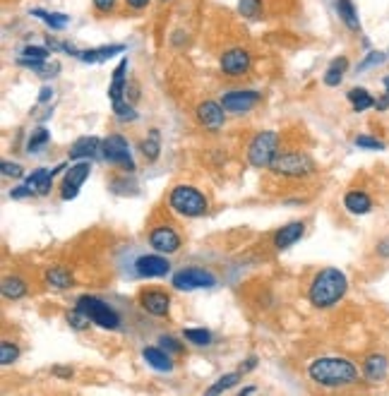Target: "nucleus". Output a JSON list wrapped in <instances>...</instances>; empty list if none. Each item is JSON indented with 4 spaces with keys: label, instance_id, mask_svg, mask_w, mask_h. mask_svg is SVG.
<instances>
[{
    "label": "nucleus",
    "instance_id": "1",
    "mask_svg": "<svg viewBox=\"0 0 389 396\" xmlns=\"http://www.w3.org/2000/svg\"><path fill=\"white\" fill-rule=\"evenodd\" d=\"M308 377L322 389H349L361 382L356 363L344 356H320L310 361Z\"/></svg>",
    "mask_w": 389,
    "mask_h": 396
},
{
    "label": "nucleus",
    "instance_id": "2",
    "mask_svg": "<svg viewBox=\"0 0 389 396\" xmlns=\"http://www.w3.org/2000/svg\"><path fill=\"white\" fill-rule=\"evenodd\" d=\"M346 291H349V276L336 267H324L310 279L308 300L317 310H329L344 300Z\"/></svg>",
    "mask_w": 389,
    "mask_h": 396
},
{
    "label": "nucleus",
    "instance_id": "3",
    "mask_svg": "<svg viewBox=\"0 0 389 396\" xmlns=\"http://www.w3.org/2000/svg\"><path fill=\"white\" fill-rule=\"evenodd\" d=\"M267 171L283 180H306L310 175L317 173V164H315V159L306 149L291 147V149H281Z\"/></svg>",
    "mask_w": 389,
    "mask_h": 396
},
{
    "label": "nucleus",
    "instance_id": "4",
    "mask_svg": "<svg viewBox=\"0 0 389 396\" xmlns=\"http://www.w3.org/2000/svg\"><path fill=\"white\" fill-rule=\"evenodd\" d=\"M168 209L173 214L183 218H199L209 212V200L199 187L181 183V185H173L171 192H168V200H166Z\"/></svg>",
    "mask_w": 389,
    "mask_h": 396
},
{
    "label": "nucleus",
    "instance_id": "5",
    "mask_svg": "<svg viewBox=\"0 0 389 396\" xmlns=\"http://www.w3.org/2000/svg\"><path fill=\"white\" fill-rule=\"evenodd\" d=\"M281 152V132L276 130H260L252 135L245 149V159L252 169H270L272 161L276 159V154Z\"/></svg>",
    "mask_w": 389,
    "mask_h": 396
},
{
    "label": "nucleus",
    "instance_id": "6",
    "mask_svg": "<svg viewBox=\"0 0 389 396\" xmlns=\"http://www.w3.org/2000/svg\"><path fill=\"white\" fill-rule=\"evenodd\" d=\"M75 307H80L84 315L92 320V325L101 327V329H106V332L120 329V315L108 303H104L101 298H97V295H89V293L80 295V298L75 300Z\"/></svg>",
    "mask_w": 389,
    "mask_h": 396
},
{
    "label": "nucleus",
    "instance_id": "7",
    "mask_svg": "<svg viewBox=\"0 0 389 396\" xmlns=\"http://www.w3.org/2000/svg\"><path fill=\"white\" fill-rule=\"evenodd\" d=\"M101 156H104V161H106V164L115 166L120 173H135V171H138V164H135V159H133L130 142L118 132L108 135V137L104 139Z\"/></svg>",
    "mask_w": 389,
    "mask_h": 396
},
{
    "label": "nucleus",
    "instance_id": "8",
    "mask_svg": "<svg viewBox=\"0 0 389 396\" xmlns=\"http://www.w3.org/2000/svg\"><path fill=\"white\" fill-rule=\"evenodd\" d=\"M171 284L176 291L214 289V286H217V276L209 272V269H202V267H185V269H181V272L173 274Z\"/></svg>",
    "mask_w": 389,
    "mask_h": 396
},
{
    "label": "nucleus",
    "instance_id": "9",
    "mask_svg": "<svg viewBox=\"0 0 389 396\" xmlns=\"http://www.w3.org/2000/svg\"><path fill=\"white\" fill-rule=\"evenodd\" d=\"M89 173H92V161L89 159L75 161V164L65 171V175H63L60 180V200L65 202L75 200V197L80 195V187L84 185V180L89 178Z\"/></svg>",
    "mask_w": 389,
    "mask_h": 396
},
{
    "label": "nucleus",
    "instance_id": "10",
    "mask_svg": "<svg viewBox=\"0 0 389 396\" xmlns=\"http://www.w3.org/2000/svg\"><path fill=\"white\" fill-rule=\"evenodd\" d=\"M194 121L207 132H222L226 125V108L222 106V101H212V98L199 101L194 106Z\"/></svg>",
    "mask_w": 389,
    "mask_h": 396
},
{
    "label": "nucleus",
    "instance_id": "11",
    "mask_svg": "<svg viewBox=\"0 0 389 396\" xmlns=\"http://www.w3.org/2000/svg\"><path fill=\"white\" fill-rule=\"evenodd\" d=\"M149 245L154 248V252L176 255L183 248V238L173 223H156L149 231Z\"/></svg>",
    "mask_w": 389,
    "mask_h": 396
},
{
    "label": "nucleus",
    "instance_id": "12",
    "mask_svg": "<svg viewBox=\"0 0 389 396\" xmlns=\"http://www.w3.org/2000/svg\"><path fill=\"white\" fill-rule=\"evenodd\" d=\"M138 303L142 310L147 312V315L151 317H168L171 315V293L164 289H154V286H149V289H142L140 295H138Z\"/></svg>",
    "mask_w": 389,
    "mask_h": 396
},
{
    "label": "nucleus",
    "instance_id": "13",
    "mask_svg": "<svg viewBox=\"0 0 389 396\" xmlns=\"http://www.w3.org/2000/svg\"><path fill=\"white\" fill-rule=\"evenodd\" d=\"M262 101V94L255 89H231L222 96V106L231 116H245Z\"/></svg>",
    "mask_w": 389,
    "mask_h": 396
},
{
    "label": "nucleus",
    "instance_id": "14",
    "mask_svg": "<svg viewBox=\"0 0 389 396\" xmlns=\"http://www.w3.org/2000/svg\"><path fill=\"white\" fill-rule=\"evenodd\" d=\"M250 65H252L250 53L245 49H240V46L224 51L222 58H219V67H222V72H224L226 77H243V75H248Z\"/></svg>",
    "mask_w": 389,
    "mask_h": 396
},
{
    "label": "nucleus",
    "instance_id": "15",
    "mask_svg": "<svg viewBox=\"0 0 389 396\" xmlns=\"http://www.w3.org/2000/svg\"><path fill=\"white\" fill-rule=\"evenodd\" d=\"M135 274L140 279H161L171 272V262L166 259V255L154 252V255H142V257L135 259Z\"/></svg>",
    "mask_w": 389,
    "mask_h": 396
},
{
    "label": "nucleus",
    "instance_id": "16",
    "mask_svg": "<svg viewBox=\"0 0 389 396\" xmlns=\"http://www.w3.org/2000/svg\"><path fill=\"white\" fill-rule=\"evenodd\" d=\"M363 379L370 384H380L387 379V372H389V361L385 353H370V356H365V361H363Z\"/></svg>",
    "mask_w": 389,
    "mask_h": 396
},
{
    "label": "nucleus",
    "instance_id": "17",
    "mask_svg": "<svg viewBox=\"0 0 389 396\" xmlns=\"http://www.w3.org/2000/svg\"><path fill=\"white\" fill-rule=\"evenodd\" d=\"M65 169V164H60L58 169H36L34 173L27 175V180H24V185L31 190V195H49L51 190H53V178L60 171Z\"/></svg>",
    "mask_w": 389,
    "mask_h": 396
},
{
    "label": "nucleus",
    "instance_id": "18",
    "mask_svg": "<svg viewBox=\"0 0 389 396\" xmlns=\"http://www.w3.org/2000/svg\"><path fill=\"white\" fill-rule=\"evenodd\" d=\"M303 236H306V221H288L286 226H281L272 236V245H274V250L281 252V250L293 248Z\"/></svg>",
    "mask_w": 389,
    "mask_h": 396
},
{
    "label": "nucleus",
    "instance_id": "19",
    "mask_svg": "<svg viewBox=\"0 0 389 396\" xmlns=\"http://www.w3.org/2000/svg\"><path fill=\"white\" fill-rule=\"evenodd\" d=\"M142 358L149 368H154L156 372H173L176 361H173V353H168L161 346H144L142 348Z\"/></svg>",
    "mask_w": 389,
    "mask_h": 396
},
{
    "label": "nucleus",
    "instance_id": "20",
    "mask_svg": "<svg viewBox=\"0 0 389 396\" xmlns=\"http://www.w3.org/2000/svg\"><path fill=\"white\" fill-rule=\"evenodd\" d=\"M101 144H104V139H99V137H80V139H75L72 142V147H70V152H67V156H70V161H82V159H94V156H99L101 154Z\"/></svg>",
    "mask_w": 389,
    "mask_h": 396
},
{
    "label": "nucleus",
    "instance_id": "21",
    "mask_svg": "<svg viewBox=\"0 0 389 396\" xmlns=\"http://www.w3.org/2000/svg\"><path fill=\"white\" fill-rule=\"evenodd\" d=\"M344 209L354 216H365L372 212V197L363 190H349L344 195Z\"/></svg>",
    "mask_w": 389,
    "mask_h": 396
},
{
    "label": "nucleus",
    "instance_id": "22",
    "mask_svg": "<svg viewBox=\"0 0 389 396\" xmlns=\"http://www.w3.org/2000/svg\"><path fill=\"white\" fill-rule=\"evenodd\" d=\"M0 293L5 300H22L29 293V284L24 276L19 274H8L0 284Z\"/></svg>",
    "mask_w": 389,
    "mask_h": 396
},
{
    "label": "nucleus",
    "instance_id": "23",
    "mask_svg": "<svg viewBox=\"0 0 389 396\" xmlns=\"http://www.w3.org/2000/svg\"><path fill=\"white\" fill-rule=\"evenodd\" d=\"M44 284L51 286V289L65 291V289H72V286H75V276H72V272L67 267H63V264H56V267L46 269Z\"/></svg>",
    "mask_w": 389,
    "mask_h": 396
},
{
    "label": "nucleus",
    "instance_id": "24",
    "mask_svg": "<svg viewBox=\"0 0 389 396\" xmlns=\"http://www.w3.org/2000/svg\"><path fill=\"white\" fill-rule=\"evenodd\" d=\"M138 149H140V154L144 156V161H147V164H154V161L161 156V139H159V130H156V128H151V130H149V135H147L144 139H140Z\"/></svg>",
    "mask_w": 389,
    "mask_h": 396
},
{
    "label": "nucleus",
    "instance_id": "25",
    "mask_svg": "<svg viewBox=\"0 0 389 396\" xmlns=\"http://www.w3.org/2000/svg\"><path fill=\"white\" fill-rule=\"evenodd\" d=\"M125 46L123 44H111V46H99V49H87V51H80V60L82 62H104L113 55L123 53Z\"/></svg>",
    "mask_w": 389,
    "mask_h": 396
},
{
    "label": "nucleus",
    "instance_id": "26",
    "mask_svg": "<svg viewBox=\"0 0 389 396\" xmlns=\"http://www.w3.org/2000/svg\"><path fill=\"white\" fill-rule=\"evenodd\" d=\"M125 85H128V58L120 60L118 67L113 70V80H111V87H108V98H111V101L123 98L125 96Z\"/></svg>",
    "mask_w": 389,
    "mask_h": 396
},
{
    "label": "nucleus",
    "instance_id": "27",
    "mask_svg": "<svg viewBox=\"0 0 389 396\" xmlns=\"http://www.w3.org/2000/svg\"><path fill=\"white\" fill-rule=\"evenodd\" d=\"M336 15H339V19L346 24V29L361 31V17L354 0H336Z\"/></svg>",
    "mask_w": 389,
    "mask_h": 396
},
{
    "label": "nucleus",
    "instance_id": "28",
    "mask_svg": "<svg viewBox=\"0 0 389 396\" xmlns=\"http://www.w3.org/2000/svg\"><path fill=\"white\" fill-rule=\"evenodd\" d=\"M346 70H349V58L346 55H339V58H334L329 62V67L324 70V85L327 87H339L341 82H344L346 77Z\"/></svg>",
    "mask_w": 389,
    "mask_h": 396
},
{
    "label": "nucleus",
    "instance_id": "29",
    "mask_svg": "<svg viewBox=\"0 0 389 396\" xmlns=\"http://www.w3.org/2000/svg\"><path fill=\"white\" fill-rule=\"evenodd\" d=\"M346 96H349V101H351V106H354L356 113L367 111V108H372V106H375V101H377V98H372V94L367 89H363V87H354V89L346 94Z\"/></svg>",
    "mask_w": 389,
    "mask_h": 396
},
{
    "label": "nucleus",
    "instance_id": "30",
    "mask_svg": "<svg viewBox=\"0 0 389 396\" xmlns=\"http://www.w3.org/2000/svg\"><path fill=\"white\" fill-rule=\"evenodd\" d=\"M31 15H34V17H39L41 22H46L51 29H56V31H63L67 24H70V17H67V15H63V12H46V10L34 8V10H31Z\"/></svg>",
    "mask_w": 389,
    "mask_h": 396
},
{
    "label": "nucleus",
    "instance_id": "31",
    "mask_svg": "<svg viewBox=\"0 0 389 396\" xmlns=\"http://www.w3.org/2000/svg\"><path fill=\"white\" fill-rule=\"evenodd\" d=\"M49 142H51V130L36 128L34 132L29 135V139H27V152L29 154H39L41 149L49 147Z\"/></svg>",
    "mask_w": 389,
    "mask_h": 396
},
{
    "label": "nucleus",
    "instance_id": "32",
    "mask_svg": "<svg viewBox=\"0 0 389 396\" xmlns=\"http://www.w3.org/2000/svg\"><path fill=\"white\" fill-rule=\"evenodd\" d=\"M128 175H133V173L113 175V178L108 180L111 192H115V195H135V192H138V183H135V180H130Z\"/></svg>",
    "mask_w": 389,
    "mask_h": 396
},
{
    "label": "nucleus",
    "instance_id": "33",
    "mask_svg": "<svg viewBox=\"0 0 389 396\" xmlns=\"http://www.w3.org/2000/svg\"><path fill=\"white\" fill-rule=\"evenodd\" d=\"M240 377H243V372H226L222 375V377L217 379V382L212 384V387L207 389V394H224V392H229V389H233L235 384L240 382Z\"/></svg>",
    "mask_w": 389,
    "mask_h": 396
},
{
    "label": "nucleus",
    "instance_id": "34",
    "mask_svg": "<svg viewBox=\"0 0 389 396\" xmlns=\"http://www.w3.org/2000/svg\"><path fill=\"white\" fill-rule=\"evenodd\" d=\"M183 338L192 346H209L212 343V332L204 329V327H190V329H183Z\"/></svg>",
    "mask_w": 389,
    "mask_h": 396
},
{
    "label": "nucleus",
    "instance_id": "35",
    "mask_svg": "<svg viewBox=\"0 0 389 396\" xmlns=\"http://www.w3.org/2000/svg\"><path fill=\"white\" fill-rule=\"evenodd\" d=\"M113 103V113L120 123H133L138 121V111L133 108V103L128 98H118V101H111Z\"/></svg>",
    "mask_w": 389,
    "mask_h": 396
},
{
    "label": "nucleus",
    "instance_id": "36",
    "mask_svg": "<svg viewBox=\"0 0 389 396\" xmlns=\"http://www.w3.org/2000/svg\"><path fill=\"white\" fill-rule=\"evenodd\" d=\"M19 346L15 341H10V338H3V341H0V363H3L5 368L8 365H13L15 361H17L19 358Z\"/></svg>",
    "mask_w": 389,
    "mask_h": 396
},
{
    "label": "nucleus",
    "instance_id": "37",
    "mask_svg": "<svg viewBox=\"0 0 389 396\" xmlns=\"http://www.w3.org/2000/svg\"><path fill=\"white\" fill-rule=\"evenodd\" d=\"M238 10L243 17L260 19L262 15H265V3H262V0H238Z\"/></svg>",
    "mask_w": 389,
    "mask_h": 396
},
{
    "label": "nucleus",
    "instance_id": "38",
    "mask_svg": "<svg viewBox=\"0 0 389 396\" xmlns=\"http://www.w3.org/2000/svg\"><path fill=\"white\" fill-rule=\"evenodd\" d=\"M65 322H67V327H70V329H75V332H87L89 325H92V320H89V317L84 315L80 307H75V310L67 312V315H65Z\"/></svg>",
    "mask_w": 389,
    "mask_h": 396
},
{
    "label": "nucleus",
    "instance_id": "39",
    "mask_svg": "<svg viewBox=\"0 0 389 396\" xmlns=\"http://www.w3.org/2000/svg\"><path fill=\"white\" fill-rule=\"evenodd\" d=\"M354 142L358 149H367V152H382V149H385V142L377 139V137H372V135H358Z\"/></svg>",
    "mask_w": 389,
    "mask_h": 396
},
{
    "label": "nucleus",
    "instance_id": "40",
    "mask_svg": "<svg viewBox=\"0 0 389 396\" xmlns=\"http://www.w3.org/2000/svg\"><path fill=\"white\" fill-rule=\"evenodd\" d=\"M159 346L166 348L168 353H173V356H181L183 351H185V346H183V341H178L173 334H161L159 336Z\"/></svg>",
    "mask_w": 389,
    "mask_h": 396
},
{
    "label": "nucleus",
    "instance_id": "41",
    "mask_svg": "<svg viewBox=\"0 0 389 396\" xmlns=\"http://www.w3.org/2000/svg\"><path fill=\"white\" fill-rule=\"evenodd\" d=\"M387 55L385 53H380V51H370V53L365 55V60H361L358 62V72H365L367 67H375V65H382L385 62Z\"/></svg>",
    "mask_w": 389,
    "mask_h": 396
},
{
    "label": "nucleus",
    "instance_id": "42",
    "mask_svg": "<svg viewBox=\"0 0 389 396\" xmlns=\"http://www.w3.org/2000/svg\"><path fill=\"white\" fill-rule=\"evenodd\" d=\"M49 46H24L22 49V55L24 58H31V60H46L49 58Z\"/></svg>",
    "mask_w": 389,
    "mask_h": 396
},
{
    "label": "nucleus",
    "instance_id": "43",
    "mask_svg": "<svg viewBox=\"0 0 389 396\" xmlns=\"http://www.w3.org/2000/svg\"><path fill=\"white\" fill-rule=\"evenodd\" d=\"M0 171H3L5 178H22L24 175L22 164H17V161H3V164H0Z\"/></svg>",
    "mask_w": 389,
    "mask_h": 396
},
{
    "label": "nucleus",
    "instance_id": "44",
    "mask_svg": "<svg viewBox=\"0 0 389 396\" xmlns=\"http://www.w3.org/2000/svg\"><path fill=\"white\" fill-rule=\"evenodd\" d=\"M123 98H128L133 106L140 101V85L138 82H128V85H125V96Z\"/></svg>",
    "mask_w": 389,
    "mask_h": 396
},
{
    "label": "nucleus",
    "instance_id": "45",
    "mask_svg": "<svg viewBox=\"0 0 389 396\" xmlns=\"http://www.w3.org/2000/svg\"><path fill=\"white\" fill-rule=\"evenodd\" d=\"M92 3H94V8H97V12L108 15L115 10V3H118V0H92Z\"/></svg>",
    "mask_w": 389,
    "mask_h": 396
},
{
    "label": "nucleus",
    "instance_id": "46",
    "mask_svg": "<svg viewBox=\"0 0 389 396\" xmlns=\"http://www.w3.org/2000/svg\"><path fill=\"white\" fill-rule=\"evenodd\" d=\"M10 197H13V200H27V197H31V190L27 185H17L10 190Z\"/></svg>",
    "mask_w": 389,
    "mask_h": 396
},
{
    "label": "nucleus",
    "instance_id": "47",
    "mask_svg": "<svg viewBox=\"0 0 389 396\" xmlns=\"http://www.w3.org/2000/svg\"><path fill=\"white\" fill-rule=\"evenodd\" d=\"M125 5H128L130 10H144L147 5H149V0H125Z\"/></svg>",
    "mask_w": 389,
    "mask_h": 396
},
{
    "label": "nucleus",
    "instance_id": "48",
    "mask_svg": "<svg viewBox=\"0 0 389 396\" xmlns=\"http://www.w3.org/2000/svg\"><path fill=\"white\" fill-rule=\"evenodd\" d=\"M255 368H257V356H250L248 361H245L243 365H240V372L245 375V372H250V370H255Z\"/></svg>",
    "mask_w": 389,
    "mask_h": 396
},
{
    "label": "nucleus",
    "instance_id": "49",
    "mask_svg": "<svg viewBox=\"0 0 389 396\" xmlns=\"http://www.w3.org/2000/svg\"><path fill=\"white\" fill-rule=\"evenodd\" d=\"M49 98H53V87L46 85L44 89H41V94H39V103H46Z\"/></svg>",
    "mask_w": 389,
    "mask_h": 396
},
{
    "label": "nucleus",
    "instance_id": "50",
    "mask_svg": "<svg viewBox=\"0 0 389 396\" xmlns=\"http://www.w3.org/2000/svg\"><path fill=\"white\" fill-rule=\"evenodd\" d=\"M375 108H377V111H387V108H389V92H387L382 98H377V101H375Z\"/></svg>",
    "mask_w": 389,
    "mask_h": 396
},
{
    "label": "nucleus",
    "instance_id": "51",
    "mask_svg": "<svg viewBox=\"0 0 389 396\" xmlns=\"http://www.w3.org/2000/svg\"><path fill=\"white\" fill-rule=\"evenodd\" d=\"M377 255H382V257H389V241H380V243H377Z\"/></svg>",
    "mask_w": 389,
    "mask_h": 396
},
{
    "label": "nucleus",
    "instance_id": "52",
    "mask_svg": "<svg viewBox=\"0 0 389 396\" xmlns=\"http://www.w3.org/2000/svg\"><path fill=\"white\" fill-rule=\"evenodd\" d=\"M53 375H60V377L70 379L72 377V370L70 368H53Z\"/></svg>",
    "mask_w": 389,
    "mask_h": 396
},
{
    "label": "nucleus",
    "instance_id": "53",
    "mask_svg": "<svg viewBox=\"0 0 389 396\" xmlns=\"http://www.w3.org/2000/svg\"><path fill=\"white\" fill-rule=\"evenodd\" d=\"M257 392V387H245V389H240V396H248V394H255Z\"/></svg>",
    "mask_w": 389,
    "mask_h": 396
},
{
    "label": "nucleus",
    "instance_id": "54",
    "mask_svg": "<svg viewBox=\"0 0 389 396\" xmlns=\"http://www.w3.org/2000/svg\"><path fill=\"white\" fill-rule=\"evenodd\" d=\"M382 87H385V89L389 92V75L385 77V80H382Z\"/></svg>",
    "mask_w": 389,
    "mask_h": 396
},
{
    "label": "nucleus",
    "instance_id": "55",
    "mask_svg": "<svg viewBox=\"0 0 389 396\" xmlns=\"http://www.w3.org/2000/svg\"><path fill=\"white\" fill-rule=\"evenodd\" d=\"M164 3H168V0H164Z\"/></svg>",
    "mask_w": 389,
    "mask_h": 396
}]
</instances>
